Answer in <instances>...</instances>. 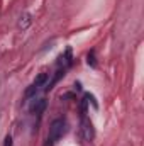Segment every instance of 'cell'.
<instances>
[{
  "label": "cell",
  "mask_w": 144,
  "mask_h": 146,
  "mask_svg": "<svg viewBox=\"0 0 144 146\" xmlns=\"http://www.w3.org/2000/svg\"><path fill=\"white\" fill-rule=\"evenodd\" d=\"M65 133H66V122H65V119L53 121V124L49 127V139L51 141H58L59 138H63Z\"/></svg>",
  "instance_id": "1"
},
{
  "label": "cell",
  "mask_w": 144,
  "mask_h": 146,
  "mask_svg": "<svg viewBox=\"0 0 144 146\" xmlns=\"http://www.w3.org/2000/svg\"><path fill=\"white\" fill-rule=\"evenodd\" d=\"M81 131H83V138L85 139L90 141L93 138V127H92V122L87 117H83V121H81Z\"/></svg>",
  "instance_id": "2"
},
{
  "label": "cell",
  "mask_w": 144,
  "mask_h": 146,
  "mask_svg": "<svg viewBox=\"0 0 144 146\" xmlns=\"http://www.w3.org/2000/svg\"><path fill=\"white\" fill-rule=\"evenodd\" d=\"M48 80V73H41V75H37V78H36V82H34V85L36 87H41L44 82Z\"/></svg>",
  "instance_id": "3"
},
{
  "label": "cell",
  "mask_w": 144,
  "mask_h": 146,
  "mask_svg": "<svg viewBox=\"0 0 144 146\" xmlns=\"http://www.w3.org/2000/svg\"><path fill=\"white\" fill-rule=\"evenodd\" d=\"M36 90H37V87H36V85H32L31 88H27V90H26V95H27V97H31V95H32Z\"/></svg>",
  "instance_id": "4"
},
{
  "label": "cell",
  "mask_w": 144,
  "mask_h": 146,
  "mask_svg": "<svg viewBox=\"0 0 144 146\" xmlns=\"http://www.w3.org/2000/svg\"><path fill=\"white\" fill-rule=\"evenodd\" d=\"M3 146H12V138H10V136H7V138H5V143H3Z\"/></svg>",
  "instance_id": "5"
}]
</instances>
